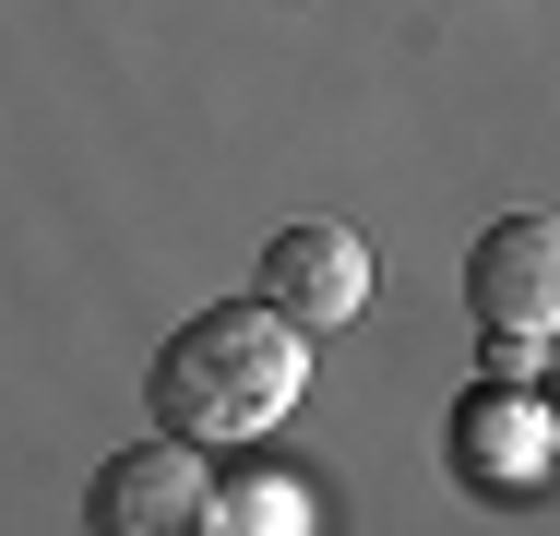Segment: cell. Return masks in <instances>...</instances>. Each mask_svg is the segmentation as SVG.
<instances>
[{
  "mask_svg": "<svg viewBox=\"0 0 560 536\" xmlns=\"http://www.w3.org/2000/svg\"><path fill=\"white\" fill-rule=\"evenodd\" d=\"M203 441L191 429H143V441H119L108 465L84 477V525L96 536H167V525H203Z\"/></svg>",
  "mask_w": 560,
  "mask_h": 536,
  "instance_id": "3",
  "label": "cell"
},
{
  "mask_svg": "<svg viewBox=\"0 0 560 536\" xmlns=\"http://www.w3.org/2000/svg\"><path fill=\"white\" fill-rule=\"evenodd\" d=\"M549 418H560V382H549Z\"/></svg>",
  "mask_w": 560,
  "mask_h": 536,
  "instance_id": "7",
  "label": "cell"
},
{
  "mask_svg": "<svg viewBox=\"0 0 560 536\" xmlns=\"http://www.w3.org/2000/svg\"><path fill=\"white\" fill-rule=\"evenodd\" d=\"M442 453H453V477H465V489L513 501V489H537V477L560 465V418H549V394H525V382L501 370V382H477V394L453 406Z\"/></svg>",
  "mask_w": 560,
  "mask_h": 536,
  "instance_id": "4",
  "label": "cell"
},
{
  "mask_svg": "<svg viewBox=\"0 0 560 536\" xmlns=\"http://www.w3.org/2000/svg\"><path fill=\"white\" fill-rule=\"evenodd\" d=\"M465 311H477V334L549 346L560 334V214H489V226H477V250H465Z\"/></svg>",
  "mask_w": 560,
  "mask_h": 536,
  "instance_id": "2",
  "label": "cell"
},
{
  "mask_svg": "<svg viewBox=\"0 0 560 536\" xmlns=\"http://www.w3.org/2000/svg\"><path fill=\"white\" fill-rule=\"evenodd\" d=\"M250 287H262L287 322L335 334V322L370 311V238L335 226V214H299V226H275V238H262V275H250Z\"/></svg>",
  "mask_w": 560,
  "mask_h": 536,
  "instance_id": "5",
  "label": "cell"
},
{
  "mask_svg": "<svg viewBox=\"0 0 560 536\" xmlns=\"http://www.w3.org/2000/svg\"><path fill=\"white\" fill-rule=\"evenodd\" d=\"M203 525H238V536H311L323 513H311V489H299V477H238V489H215V501H203Z\"/></svg>",
  "mask_w": 560,
  "mask_h": 536,
  "instance_id": "6",
  "label": "cell"
},
{
  "mask_svg": "<svg viewBox=\"0 0 560 536\" xmlns=\"http://www.w3.org/2000/svg\"><path fill=\"white\" fill-rule=\"evenodd\" d=\"M299 394H311V322H287L262 287L167 322V346H155V370H143V406L167 429H191L203 453H215V441H262Z\"/></svg>",
  "mask_w": 560,
  "mask_h": 536,
  "instance_id": "1",
  "label": "cell"
}]
</instances>
